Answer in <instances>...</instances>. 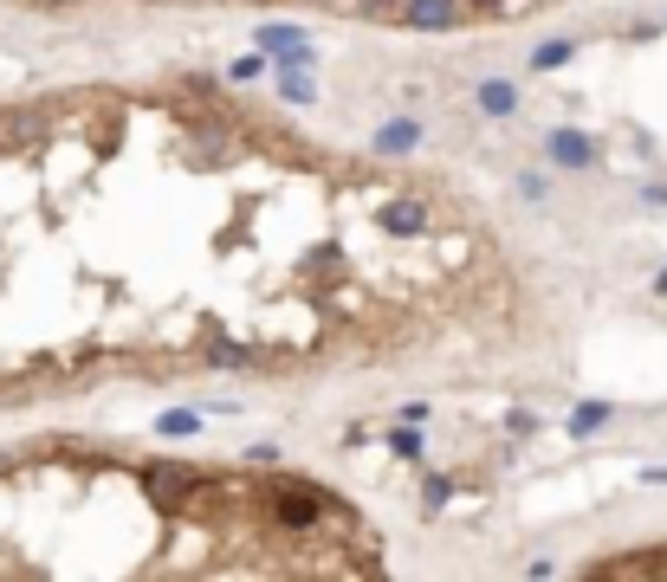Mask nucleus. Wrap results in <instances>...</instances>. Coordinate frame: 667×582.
<instances>
[{"label":"nucleus","mask_w":667,"mask_h":582,"mask_svg":"<svg viewBox=\"0 0 667 582\" xmlns=\"http://www.w3.org/2000/svg\"><path fill=\"white\" fill-rule=\"evenodd\" d=\"M532 343L499 214L208 78L0 97V414L104 388L480 376Z\"/></svg>","instance_id":"obj_1"},{"label":"nucleus","mask_w":667,"mask_h":582,"mask_svg":"<svg viewBox=\"0 0 667 582\" xmlns=\"http://www.w3.org/2000/svg\"><path fill=\"white\" fill-rule=\"evenodd\" d=\"M383 537L337 485L39 434L0 453V576H370Z\"/></svg>","instance_id":"obj_2"},{"label":"nucleus","mask_w":667,"mask_h":582,"mask_svg":"<svg viewBox=\"0 0 667 582\" xmlns=\"http://www.w3.org/2000/svg\"><path fill=\"white\" fill-rule=\"evenodd\" d=\"M175 7H266V13H324V20H363L396 33H460V26H499L544 13L557 0H175Z\"/></svg>","instance_id":"obj_3"},{"label":"nucleus","mask_w":667,"mask_h":582,"mask_svg":"<svg viewBox=\"0 0 667 582\" xmlns=\"http://www.w3.org/2000/svg\"><path fill=\"white\" fill-rule=\"evenodd\" d=\"M7 7H78V0H7ZM130 7H175V0H130Z\"/></svg>","instance_id":"obj_4"}]
</instances>
